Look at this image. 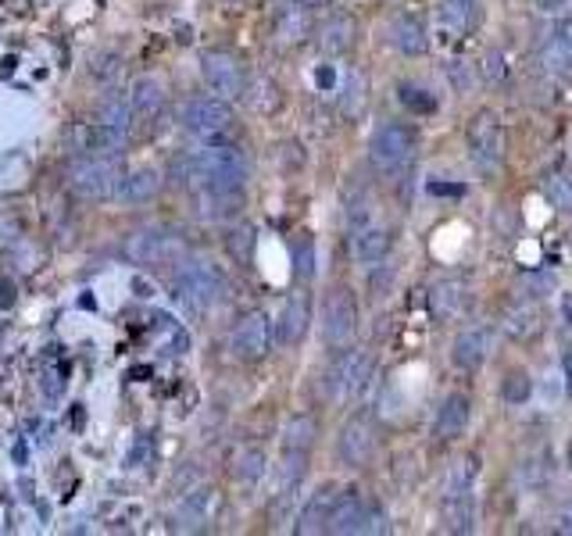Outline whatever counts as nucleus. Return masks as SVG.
Here are the masks:
<instances>
[{
  "instance_id": "obj_5",
  "label": "nucleus",
  "mask_w": 572,
  "mask_h": 536,
  "mask_svg": "<svg viewBox=\"0 0 572 536\" xmlns=\"http://www.w3.org/2000/svg\"><path fill=\"white\" fill-rule=\"evenodd\" d=\"M126 176L118 154H76L65 168V179L76 197L82 201H104L118 193V182Z\"/></svg>"
},
{
  "instance_id": "obj_40",
  "label": "nucleus",
  "mask_w": 572,
  "mask_h": 536,
  "mask_svg": "<svg viewBox=\"0 0 572 536\" xmlns=\"http://www.w3.org/2000/svg\"><path fill=\"white\" fill-rule=\"evenodd\" d=\"M229 254H233L237 261H251V254H254V229L251 226H240L229 233Z\"/></svg>"
},
{
  "instance_id": "obj_6",
  "label": "nucleus",
  "mask_w": 572,
  "mask_h": 536,
  "mask_svg": "<svg viewBox=\"0 0 572 536\" xmlns=\"http://www.w3.org/2000/svg\"><path fill=\"white\" fill-rule=\"evenodd\" d=\"M173 290L182 308L201 315L218 304V297H223V290H226V279L208 258H182L176 268Z\"/></svg>"
},
{
  "instance_id": "obj_7",
  "label": "nucleus",
  "mask_w": 572,
  "mask_h": 536,
  "mask_svg": "<svg viewBox=\"0 0 572 536\" xmlns=\"http://www.w3.org/2000/svg\"><path fill=\"white\" fill-rule=\"evenodd\" d=\"M322 340L330 350H344L355 344L358 336V322H361V308H358V294L347 283H333L322 294Z\"/></svg>"
},
{
  "instance_id": "obj_17",
  "label": "nucleus",
  "mask_w": 572,
  "mask_h": 536,
  "mask_svg": "<svg viewBox=\"0 0 572 536\" xmlns=\"http://www.w3.org/2000/svg\"><path fill=\"white\" fill-rule=\"evenodd\" d=\"M425 304H430V315L436 322H461L472 311V286L466 279H436L425 294Z\"/></svg>"
},
{
  "instance_id": "obj_34",
  "label": "nucleus",
  "mask_w": 572,
  "mask_h": 536,
  "mask_svg": "<svg viewBox=\"0 0 572 536\" xmlns=\"http://www.w3.org/2000/svg\"><path fill=\"white\" fill-rule=\"evenodd\" d=\"M265 469H269V458H265L262 447H243L237 455V465H233V476L243 486H258L265 480Z\"/></svg>"
},
{
  "instance_id": "obj_30",
  "label": "nucleus",
  "mask_w": 572,
  "mask_h": 536,
  "mask_svg": "<svg viewBox=\"0 0 572 536\" xmlns=\"http://www.w3.org/2000/svg\"><path fill=\"white\" fill-rule=\"evenodd\" d=\"M308 458L312 455H290V450H283V461H279V469H276V505H290L301 494Z\"/></svg>"
},
{
  "instance_id": "obj_19",
  "label": "nucleus",
  "mask_w": 572,
  "mask_h": 536,
  "mask_svg": "<svg viewBox=\"0 0 572 536\" xmlns=\"http://www.w3.org/2000/svg\"><path fill=\"white\" fill-rule=\"evenodd\" d=\"M383 36H386V43L405 58H419L430 51V29H425V22L416 11H394V15L386 18Z\"/></svg>"
},
{
  "instance_id": "obj_38",
  "label": "nucleus",
  "mask_w": 572,
  "mask_h": 536,
  "mask_svg": "<svg viewBox=\"0 0 572 536\" xmlns=\"http://www.w3.org/2000/svg\"><path fill=\"white\" fill-rule=\"evenodd\" d=\"M533 394V380L526 372H508L505 383H501V397L508 400V405H526Z\"/></svg>"
},
{
  "instance_id": "obj_27",
  "label": "nucleus",
  "mask_w": 572,
  "mask_h": 536,
  "mask_svg": "<svg viewBox=\"0 0 572 536\" xmlns=\"http://www.w3.org/2000/svg\"><path fill=\"white\" fill-rule=\"evenodd\" d=\"M544 65L547 72H555V76H569L572 72V18L569 15H562L551 29H547Z\"/></svg>"
},
{
  "instance_id": "obj_11",
  "label": "nucleus",
  "mask_w": 572,
  "mask_h": 536,
  "mask_svg": "<svg viewBox=\"0 0 572 536\" xmlns=\"http://www.w3.org/2000/svg\"><path fill=\"white\" fill-rule=\"evenodd\" d=\"M179 122L190 137H201V140H218L233 129V107L229 101L215 93H198L190 101H182L179 107Z\"/></svg>"
},
{
  "instance_id": "obj_20",
  "label": "nucleus",
  "mask_w": 572,
  "mask_h": 536,
  "mask_svg": "<svg viewBox=\"0 0 572 536\" xmlns=\"http://www.w3.org/2000/svg\"><path fill=\"white\" fill-rule=\"evenodd\" d=\"M315 319V308H312V297L297 290L283 301V308L276 315V344L279 347H297L304 336H308Z\"/></svg>"
},
{
  "instance_id": "obj_23",
  "label": "nucleus",
  "mask_w": 572,
  "mask_h": 536,
  "mask_svg": "<svg viewBox=\"0 0 572 536\" xmlns=\"http://www.w3.org/2000/svg\"><path fill=\"white\" fill-rule=\"evenodd\" d=\"M340 494H344V486H336V483H322L319 490L308 494V501H304L294 529H297L301 536L330 533V522H333V511H336V505H340Z\"/></svg>"
},
{
  "instance_id": "obj_26",
  "label": "nucleus",
  "mask_w": 572,
  "mask_h": 536,
  "mask_svg": "<svg viewBox=\"0 0 572 536\" xmlns=\"http://www.w3.org/2000/svg\"><path fill=\"white\" fill-rule=\"evenodd\" d=\"M436 18H441L444 33L472 36L483 22V4L480 0H436Z\"/></svg>"
},
{
  "instance_id": "obj_45",
  "label": "nucleus",
  "mask_w": 572,
  "mask_h": 536,
  "mask_svg": "<svg viewBox=\"0 0 572 536\" xmlns=\"http://www.w3.org/2000/svg\"><path fill=\"white\" fill-rule=\"evenodd\" d=\"M558 311H562V322L572 329V294L565 290V294H558Z\"/></svg>"
},
{
  "instance_id": "obj_24",
  "label": "nucleus",
  "mask_w": 572,
  "mask_h": 536,
  "mask_svg": "<svg viewBox=\"0 0 572 536\" xmlns=\"http://www.w3.org/2000/svg\"><path fill=\"white\" fill-rule=\"evenodd\" d=\"M541 319H544V311H541V301H533L526 294H519L508 308L501 311V333L508 340H516V344H522V340H533L541 333Z\"/></svg>"
},
{
  "instance_id": "obj_12",
  "label": "nucleus",
  "mask_w": 572,
  "mask_h": 536,
  "mask_svg": "<svg viewBox=\"0 0 572 536\" xmlns=\"http://www.w3.org/2000/svg\"><path fill=\"white\" fill-rule=\"evenodd\" d=\"M330 533L336 536H361V533H386V511L365 497L355 486H347L340 494V505L333 511V522H330Z\"/></svg>"
},
{
  "instance_id": "obj_8",
  "label": "nucleus",
  "mask_w": 572,
  "mask_h": 536,
  "mask_svg": "<svg viewBox=\"0 0 572 536\" xmlns=\"http://www.w3.org/2000/svg\"><path fill=\"white\" fill-rule=\"evenodd\" d=\"M416 148H419L416 129L405 126V122L386 118L372 129V137H369V165L380 176H394V173H401V168L411 165Z\"/></svg>"
},
{
  "instance_id": "obj_42",
  "label": "nucleus",
  "mask_w": 572,
  "mask_h": 536,
  "mask_svg": "<svg viewBox=\"0 0 572 536\" xmlns=\"http://www.w3.org/2000/svg\"><path fill=\"white\" fill-rule=\"evenodd\" d=\"M551 529H555V533H562V536H572V501H565L562 508L555 511Z\"/></svg>"
},
{
  "instance_id": "obj_10",
  "label": "nucleus",
  "mask_w": 572,
  "mask_h": 536,
  "mask_svg": "<svg viewBox=\"0 0 572 536\" xmlns=\"http://www.w3.org/2000/svg\"><path fill=\"white\" fill-rule=\"evenodd\" d=\"M466 143H469V157L476 162L483 173H494V168L505 165V151H508V137H505V122L491 107L472 115L469 129H466Z\"/></svg>"
},
{
  "instance_id": "obj_4",
  "label": "nucleus",
  "mask_w": 572,
  "mask_h": 536,
  "mask_svg": "<svg viewBox=\"0 0 572 536\" xmlns=\"http://www.w3.org/2000/svg\"><path fill=\"white\" fill-rule=\"evenodd\" d=\"M347 247H351V258L365 268L383 265L394 247L391 226L380 222V215L369 208V201L347 204Z\"/></svg>"
},
{
  "instance_id": "obj_35",
  "label": "nucleus",
  "mask_w": 572,
  "mask_h": 536,
  "mask_svg": "<svg viewBox=\"0 0 572 536\" xmlns=\"http://www.w3.org/2000/svg\"><path fill=\"white\" fill-rule=\"evenodd\" d=\"M541 193L558 215H572V179L565 173H547L541 182Z\"/></svg>"
},
{
  "instance_id": "obj_41",
  "label": "nucleus",
  "mask_w": 572,
  "mask_h": 536,
  "mask_svg": "<svg viewBox=\"0 0 572 536\" xmlns=\"http://www.w3.org/2000/svg\"><path fill=\"white\" fill-rule=\"evenodd\" d=\"M483 79L486 82H501L505 79V58H501V51H486L483 54Z\"/></svg>"
},
{
  "instance_id": "obj_33",
  "label": "nucleus",
  "mask_w": 572,
  "mask_h": 536,
  "mask_svg": "<svg viewBox=\"0 0 572 536\" xmlns=\"http://www.w3.org/2000/svg\"><path fill=\"white\" fill-rule=\"evenodd\" d=\"M315 33V26H312V18H308V11H304V4H290L283 15H279V22H276V36L283 43H301V40H308V36Z\"/></svg>"
},
{
  "instance_id": "obj_36",
  "label": "nucleus",
  "mask_w": 572,
  "mask_h": 536,
  "mask_svg": "<svg viewBox=\"0 0 572 536\" xmlns=\"http://www.w3.org/2000/svg\"><path fill=\"white\" fill-rule=\"evenodd\" d=\"M132 118H137V112H132V104H129V93L126 97L112 93V97H104V101H101V122H107V126L129 132Z\"/></svg>"
},
{
  "instance_id": "obj_25",
  "label": "nucleus",
  "mask_w": 572,
  "mask_h": 536,
  "mask_svg": "<svg viewBox=\"0 0 572 536\" xmlns=\"http://www.w3.org/2000/svg\"><path fill=\"white\" fill-rule=\"evenodd\" d=\"M212 508H215V490H212V486H193L190 494L179 497V505L173 511V529H179V533L201 529L204 522L212 519Z\"/></svg>"
},
{
  "instance_id": "obj_48",
  "label": "nucleus",
  "mask_w": 572,
  "mask_h": 536,
  "mask_svg": "<svg viewBox=\"0 0 572 536\" xmlns=\"http://www.w3.org/2000/svg\"><path fill=\"white\" fill-rule=\"evenodd\" d=\"M290 4H304V8H326L330 0H290Z\"/></svg>"
},
{
  "instance_id": "obj_14",
  "label": "nucleus",
  "mask_w": 572,
  "mask_h": 536,
  "mask_svg": "<svg viewBox=\"0 0 572 536\" xmlns=\"http://www.w3.org/2000/svg\"><path fill=\"white\" fill-rule=\"evenodd\" d=\"M376 450H380V433L365 416H351L340 422L336 441H333V455L344 469H365L372 465Z\"/></svg>"
},
{
  "instance_id": "obj_31",
  "label": "nucleus",
  "mask_w": 572,
  "mask_h": 536,
  "mask_svg": "<svg viewBox=\"0 0 572 536\" xmlns=\"http://www.w3.org/2000/svg\"><path fill=\"white\" fill-rule=\"evenodd\" d=\"M129 104H132V112H137V118L151 122L165 112V87L154 76H140L129 87Z\"/></svg>"
},
{
  "instance_id": "obj_13",
  "label": "nucleus",
  "mask_w": 572,
  "mask_h": 536,
  "mask_svg": "<svg viewBox=\"0 0 572 536\" xmlns=\"http://www.w3.org/2000/svg\"><path fill=\"white\" fill-rule=\"evenodd\" d=\"M276 347V322L265 311L240 315L237 326L229 329V355L237 361H262Z\"/></svg>"
},
{
  "instance_id": "obj_21",
  "label": "nucleus",
  "mask_w": 572,
  "mask_h": 536,
  "mask_svg": "<svg viewBox=\"0 0 572 536\" xmlns=\"http://www.w3.org/2000/svg\"><path fill=\"white\" fill-rule=\"evenodd\" d=\"M68 148L76 154H118L126 148V132L107 126V122H76L68 129Z\"/></svg>"
},
{
  "instance_id": "obj_18",
  "label": "nucleus",
  "mask_w": 572,
  "mask_h": 536,
  "mask_svg": "<svg viewBox=\"0 0 572 536\" xmlns=\"http://www.w3.org/2000/svg\"><path fill=\"white\" fill-rule=\"evenodd\" d=\"M312 40H315V47H319V54H326V58L351 54L358 43V18L347 15V11H330L322 22H315Z\"/></svg>"
},
{
  "instance_id": "obj_3",
  "label": "nucleus",
  "mask_w": 572,
  "mask_h": 536,
  "mask_svg": "<svg viewBox=\"0 0 572 536\" xmlns=\"http://www.w3.org/2000/svg\"><path fill=\"white\" fill-rule=\"evenodd\" d=\"M441 519L447 533H472L476 526V465L472 458H458L444 476Z\"/></svg>"
},
{
  "instance_id": "obj_16",
  "label": "nucleus",
  "mask_w": 572,
  "mask_h": 536,
  "mask_svg": "<svg viewBox=\"0 0 572 536\" xmlns=\"http://www.w3.org/2000/svg\"><path fill=\"white\" fill-rule=\"evenodd\" d=\"M494 350V322H466L452 340V365L458 372H476Z\"/></svg>"
},
{
  "instance_id": "obj_43",
  "label": "nucleus",
  "mask_w": 572,
  "mask_h": 536,
  "mask_svg": "<svg viewBox=\"0 0 572 536\" xmlns=\"http://www.w3.org/2000/svg\"><path fill=\"white\" fill-rule=\"evenodd\" d=\"M61 390H65V380H61V372H58V369H47V372H43V394H47V400L61 397Z\"/></svg>"
},
{
  "instance_id": "obj_2",
  "label": "nucleus",
  "mask_w": 572,
  "mask_h": 536,
  "mask_svg": "<svg viewBox=\"0 0 572 536\" xmlns=\"http://www.w3.org/2000/svg\"><path fill=\"white\" fill-rule=\"evenodd\" d=\"M376 380V358L365 347H344L333 350V361L322 372V390L326 400H333L340 408H351L369 394V386Z\"/></svg>"
},
{
  "instance_id": "obj_28",
  "label": "nucleus",
  "mask_w": 572,
  "mask_h": 536,
  "mask_svg": "<svg viewBox=\"0 0 572 536\" xmlns=\"http://www.w3.org/2000/svg\"><path fill=\"white\" fill-rule=\"evenodd\" d=\"M315 441H319V419L312 411H297L279 430V447L290 450V455H312Z\"/></svg>"
},
{
  "instance_id": "obj_22",
  "label": "nucleus",
  "mask_w": 572,
  "mask_h": 536,
  "mask_svg": "<svg viewBox=\"0 0 572 536\" xmlns=\"http://www.w3.org/2000/svg\"><path fill=\"white\" fill-rule=\"evenodd\" d=\"M472 422V397L466 390H452L441 408H436V419H433V441L436 444H455L458 436H466Z\"/></svg>"
},
{
  "instance_id": "obj_49",
  "label": "nucleus",
  "mask_w": 572,
  "mask_h": 536,
  "mask_svg": "<svg viewBox=\"0 0 572 536\" xmlns=\"http://www.w3.org/2000/svg\"><path fill=\"white\" fill-rule=\"evenodd\" d=\"M11 68H15V58H4V65H0V76H11Z\"/></svg>"
},
{
  "instance_id": "obj_15",
  "label": "nucleus",
  "mask_w": 572,
  "mask_h": 536,
  "mask_svg": "<svg viewBox=\"0 0 572 536\" xmlns=\"http://www.w3.org/2000/svg\"><path fill=\"white\" fill-rule=\"evenodd\" d=\"M201 79H204V87H208V93L223 97V101H233V97L247 93V68H243V61L229 51H204Z\"/></svg>"
},
{
  "instance_id": "obj_44",
  "label": "nucleus",
  "mask_w": 572,
  "mask_h": 536,
  "mask_svg": "<svg viewBox=\"0 0 572 536\" xmlns=\"http://www.w3.org/2000/svg\"><path fill=\"white\" fill-rule=\"evenodd\" d=\"M537 8L544 11V15H562V11L569 8V0H537Z\"/></svg>"
},
{
  "instance_id": "obj_37",
  "label": "nucleus",
  "mask_w": 572,
  "mask_h": 536,
  "mask_svg": "<svg viewBox=\"0 0 572 536\" xmlns=\"http://www.w3.org/2000/svg\"><path fill=\"white\" fill-rule=\"evenodd\" d=\"M555 286H558V276L551 272V268H541V272L522 276V294L533 297V301H544Z\"/></svg>"
},
{
  "instance_id": "obj_46",
  "label": "nucleus",
  "mask_w": 572,
  "mask_h": 536,
  "mask_svg": "<svg viewBox=\"0 0 572 536\" xmlns=\"http://www.w3.org/2000/svg\"><path fill=\"white\" fill-rule=\"evenodd\" d=\"M15 304V286H11V279H0V308H11Z\"/></svg>"
},
{
  "instance_id": "obj_9",
  "label": "nucleus",
  "mask_w": 572,
  "mask_h": 536,
  "mask_svg": "<svg viewBox=\"0 0 572 536\" xmlns=\"http://www.w3.org/2000/svg\"><path fill=\"white\" fill-rule=\"evenodd\" d=\"M122 254L132 265H168V261H182L187 258V243L176 233V229L165 226H143L137 233H129L122 243Z\"/></svg>"
},
{
  "instance_id": "obj_32",
  "label": "nucleus",
  "mask_w": 572,
  "mask_h": 536,
  "mask_svg": "<svg viewBox=\"0 0 572 536\" xmlns=\"http://www.w3.org/2000/svg\"><path fill=\"white\" fill-rule=\"evenodd\" d=\"M555 480V458L551 450H533L516 465V483L522 490H544Z\"/></svg>"
},
{
  "instance_id": "obj_47",
  "label": "nucleus",
  "mask_w": 572,
  "mask_h": 536,
  "mask_svg": "<svg viewBox=\"0 0 572 536\" xmlns=\"http://www.w3.org/2000/svg\"><path fill=\"white\" fill-rule=\"evenodd\" d=\"M562 361H565V386H569V397H572V347L565 350Z\"/></svg>"
},
{
  "instance_id": "obj_39",
  "label": "nucleus",
  "mask_w": 572,
  "mask_h": 536,
  "mask_svg": "<svg viewBox=\"0 0 572 536\" xmlns=\"http://www.w3.org/2000/svg\"><path fill=\"white\" fill-rule=\"evenodd\" d=\"M294 276L301 279V283H308V279L315 276V240L312 237H301L294 243Z\"/></svg>"
},
{
  "instance_id": "obj_29",
  "label": "nucleus",
  "mask_w": 572,
  "mask_h": 536,
  "mask_svg": "<svg viewBox=\"0 0 572 536\" xmlns=\"http://www.w3.org/2000/svg\"><path fill=\"white\" fill-rule=\"evenodd\" d=\"M162 173L157 168H129L126 176H122V182H118V193L115 197L118 201H126V204H148V201H154L157 193H162Z\"/></svg>"
},
{
  "instance_id": "obj_1",
  "label": "nucleus",
  "mask_w": 572,
  "mask_h": 536,
  "mask_svg": "<svg viewBox=\"0 0 572 536\" xmlns=\"http://www.w3.org/2000/svg\"><path fill=\"white\" fill-rule=\"evenodd\" d=\"M251 176V165L243 151L229 143H208L201 151L182 154L176 162V179L190 190H243Z\"/></svg>"
}]
</instances>
